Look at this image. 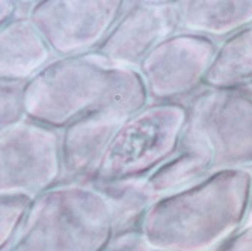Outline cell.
Listing matches in <instances>:
<instances>
[{"instance_id": "obj_12", "label": "cell", "mask_w": 252, "mask_h": 251, "mask_svg": "<svg viewBox=\"0 0 252 251\" xmlns=\"http://www.w3.org/2000/svg\"><path fill=\"white\" fill-rule=\"evenodd\" d=\"M178 31L228 38L252 26V2H177Z\"/></svg>"}, {"instance_id": "obj_11", "label": "cell", "mask_w": 252, "mask_h": 251, "mask_svg": "<svg viewBox=\"0 0 252 251\" xmlns=\"http://www.w3.org/2000/svg\"><path fill=\"white\" fill-rule=\"evenodd\" d=\"M56 56L28 18L0 28V83H29Z\"/></svg>"}, {"instance_id": "obj_10", "label": "cell", "mask_w": 252, "mask_h": 251, "mask_svg": "<svg viewBox=\"0 0 252 251\" xmlns=\"http://www.w3.org/2000/svg\"><path fill=\"white\" fill-rule=\"evenodd\" d=\"M133 113L107 109L83 117L61 130L59 183H94L109 144Z\"/></svg>"}, {"instance_id": "obj_8", "label": "cell", "mask_w": 252, "mask_h": 251, "mask_svg": "<svg viewBox=\"0 0 252 251\" xmlns=\"http://www.w3.org/2000/svg\"><path fill=\"white\" fill-rule=\"evenodd\" d=\"M218 45L215 39L185 31L160 42L137 67L148 102L185 105L192 99L204 88Z\"/></svg>"}, {"instance_id": "obj_9", "label": "cell", "mask_w": 252, "mask_h": 251, "mask_svg": "<svg viewBox=\"0 0 252 251\" xmlns=\"http://www.w3.org/2000/svg\"><path fill=\"white\" fill-rule=\"evenodd\" d=\"M178 32L177 2H124L123 12L97 50L109 62L134 68Z\"/></svg>"}, {"instance_id": "obj_22", "label": "cell", "mask_w": 252, "mask_h": 251, "mask_svg": "<svg viewBox=\"0 0 252 251\" xmlns=\"http://www.w3.org/2000/svg\"><path fill=\"white\" fill-rule=\"evenodd\" d=\"M243 93H245V94H248V96L252 99V85H251V86H248L246 89H243Z\"/></svg>"}, {"instance_id": "obj_2", "label": "cell", "mask_w": 252, "mask_h": 251, "mask_svg": "<svg viewBox=\"0 0 252 251\" xmlns=\"http://www.w3.org/2000/svg\"><path fill=\"white\" fill-rule=\"evenodd\" d=\"M148 105L139 72L88 53L56 58L25 88L28 120L63 130L74 121L107 109L134 113Z\"/></svg>"}, {"instance_id": "obj_14", "label": "cell", "mask_w": 252, "mask_h": 251, "mask_svg": "<svg viewBox=\"0 0 252 251\" xmlns=\"http://www.w3.org/2000/svg\"><path fill=\"white\" fill-rule=\"evenodd\" d=\"M94 186L109 204L113 238L139 232L145 214L157 200L147 185V179L94 181Z\"/></svg>"}, {"instance_id": "obj_21", "label": "cell", "mask_w": 252, "mask_h": 251, "mask_svg": "<svg viewBox=\"0 0 252 251\" xmlns=\"http://www.w3.org/2000/svg\"><path fill=\"white\" fill-rule=\"evenodd\" d=\"M251 174H252V173H251ZM246 224H252V183H251V198H249V209H248Z\"/></svg>"}, {"instance_id": "obj_19", "label": "cell", "mask_w": 252, "mask_h": 251, "mask_svg": "<svg viewBox=\"0 0 252 251\" xmlns=\"http://www.w3.org/2000/svg\"><path fill=\"white\" fill-rule=\"evenodd\" d=\"M215 251H252V224H245Z\"/></svg>"}, {"instance_id": "obj_13", "label": "cell", "mask_w": 252, "mask_h": 251, "mask_svg": "<svg viewBox=\"0 0 252 251\" xmlns=\"http://www.w3.org/2000/svg\"><path fill=\"white\" fill-rule=\"evenodd\" d=\"M213 173L209 150L193 141L181 140L178 151L147 177V185L156 198L168 197L193 186Z\"/></svg>"}, {"instance_id": "obj_18", "label": "cell", "mask_w": 252, "mask_h": 251, "mask_svg": "<svg viewBox=\"0 0 252 251\" xmlns=\"http://www.w3.org/2000/svg\"><path fill=\"white\" fill-rule=\"evenodd\" d=\"M104 251H157L151 248L139 235V232L136 233H126L112 238L109 245L106 247Z\"/></svg>"}, {"instance_id": "obj_1", "label": "cell", "mask_w": 252, "mask_h": 251, "mask_svg": "<svg viewBox=\"0 0 252 251\" xmlns=\"http://www.w3.org/2000/svg\"><path fill=\"white\" fill-rule=\"evenodd\" d=\"M252 174L213 171L177 194L157 198L139 235L157 251H215L246 224Z\"/></svg>"}, {"instance_id": "obj_15", "label": "cell", "mask_w": 252, "mask_h": 251, "mask_svg": "<svg viewBox=\"0 0 252 251\" xmlns=\"http://www.w3.org/2000/svg\"><path fill=\"white\" fill-rule=\"evenodd\" d=\"M252 85V26L223 39L204 77V86L243 91Z\"/></svg>"}, {"instance_id": "obj_16", "label": "cell", "mask_w": 252, "mask_h": 251, "mask_svg": "<svg viewBox=\"0 0 252 251\" xmlns=\"http://www.w3.org/2000/svg\"><path fill=\"white\" fill-rule=\"evenodd\" d=\"M28 198H0V251H11L31 208Z\"/></svg>"}, {"instance_id": "obj_17", "label": "cell", "mask_w": 252, "mask_h": 251, "mask_svg": "<svg viewBox=\"0 0 252 251\" xmlns=\"http://www.w3.org/2000/svg\"><path fill=\"white\" fill-rule=\"evenodd\" d=\"M28 83H0V132L23 121Z\"/></svg>"}, {"instance_id": "obj_6", "label": "cell", "mask_w": 252, "mask_h": 251, "mask_svg": "<svg viewBox=\"0 0 252 251\" xmlns=\"http://www.w3.org/2000/svg\"><path fill=\"white\" fill-rule=\"evenodd\" d=\"M61 136L28 118L0 132V198L33 201L59 185Z\"/></svg>"}, {"instance_id": "obj_7", "label": "cell", "mask_w": 252, "mask_h": 251, "mask_svg": "<svg viewBox=\"0 0 252 251\" xmlns=\"http://www.w3.org/2000/svg\"><path fill=\"white\" fill-rule=\"evenodd\" d=\"M124 8L121 0H44L29 21L56 58L95 53Z\"/></svg>"}, {"instance_id": "obj_5", "label": "cell", "mask_w": 252, "mask_h": 251, "mask_svg": "<svg viewBox=\"0 0 252 251\" xmlns=\"http://www.w3.org/2000/svg\"><path fill=\"white\" fill-rule=\"evenodd\" d=\"M185 141L209 150L213 171L252 168V99L243 91L204 86L189 99Z\"/></svg>"}, {"instance_id": "obj_4", "label": "cell", "mask_w": 252, "mask_h": 251, "mask_svg": "<svg viewBox=\"0 0 252 251\" xmlns=\"http://www.w3.org/2000/svg\"><path fill=\"white\" fill-rule=\"evenodd\" d=\"M188 123L183 103H151L120 127L95 181L147 179L178 151Z\"/></svg>"}, {"instance_id": "obj_3", "label": "cell", "mask_w": 252, "mask_h": 251, "mask_svg": "<svg viewBox=\"0 0 252 251\" xmlns=\"http://www.w3.org/2000/svg\"><path fill=\"white\" fill-rule=\"evenodd\" d=\"M112 238L109 204L94 183H59L31 203L11 251H104Z\"/></svg>"}, {"instance_id": "obj_20", "label": "cell", "mask_w": 252, "mask_h": 251, "mask_svg": "<svg viewBox=\"0 0 252 251\" xmlns=\"http://www.w3.org/2000/svg\"><path fill=\"white\" fill-rule=\"evenodd\" d=\"M15 14V2L11 0H0V28L6 25L14 18Z\"/></svg>"}]
</instances>
